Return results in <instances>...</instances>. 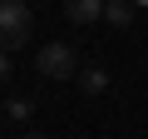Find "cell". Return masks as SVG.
Returning a JSON list of instances; mask_svg holds the SVG:
<instances>
[{
	"label": "cell",
	"mask_w": 148,
	"mask_h": 139,
	"mask_svg": "<svg viewBox=\"0 0 148 139\" xmlns=\"http://www.w3.org/2000/svg\"><path fill=\"white\" fill-rule=\"evenodd\" d=\"M79 90L84 95H104L109 90V75H104V70H84V75H79Z\"/></svg>",
	"instance_id": "cell-5"
},
{
	"label": "cell",
	"mask_w": 148,
	"mask_h": 139,
	"mask_svg": "<svg viewBox=\"0 0 148 139\" xmlns=\"http://www.w3.org/2000/svg\"><path fill=\"white\" fill-rule=\"evenodd\" d=\"M0 80H10V50H0Z\"/></svg>",
	"instance_id": "cell-7"
},
{
	"label": "cell",
	"mask_w": 148,
	"mask_h": 139,
	"mask_svg": "<svg viewBox=\"0 0 148 139\" xmlns=\"http://www.w3.org/2000/svg\"><path fill=\"white\" fill-rule=\"evenodd\" d=\"M35 70H40L45 80H74V75H79V55H74L64 40H49L35 55Z\"/></svg>",
	"instance_id": "cell-2"
},
{
	"label": "cell",
	"mask_w": 148,
	"mask_h": 139,
	"mask_svg": "<svg viewBox=\"0 0 148 139\" xmlns=\"http://www.w3.org/2000/svg\"><path fill=\"white\" fill-rule=\"evenodd\" d=\"M133 15H138L133 0H104V20H109V25H128Z\"/></svg>",
	"instance_id": "cell-4"
},
{
	"label": "cell",
	"mask_w": 148,
	"mask_h": 139,
	"mask_svg": "<svg viewBox=\"0 0 148 139\" xmlns=\"http://www.w3.org/2000/svg\"><path fill=\"white\" fill-rule=\"evenodd\" d=\"M35 30V15L25 0H0V50H20Z\"/></svg>",
	"instance_id": "cell-1"
},
{
	"label": "cell",
	"mask_w": 148,
	"mask_h": 139,
	"mask_svg": "<svg viewBox=\"0 0 148 139\" xmlns=\"http://www.w3.org/2000/svg\"><path fill=\"white\" fill-rule=\"evenodd\" d=\"M64 15L74 25H94V20H104V0H64Z\"/></svg>",
	"instance_id": "cell-3"
},
{
	"label": "cell",
	"mask_w": 148,
	"mask_h": 139,
	"mask_svg": "<svg viewBox=\"0 0 148 139\" xmlns=\"http://www.w3.org/2000/svg\"><path fill=\"white\" fill-rule=\"evenodd\" d=\"M25 139H49V134H25Z\"/></svg>",
	"instance_id": "cell-8"
},
{
	"label": "cell",
	"mask_w": 148,
	"mask_h": 139,
	"mask_svg": "<svg viewBox=\"0 0 148 139\" xmlns=\"http://www.w3.org/2000/svg\"><path fill=\"white\" fill-rule=\"evenodd\" d=\"M30 109H35L30 99H10V104H5V114H10V119H30Z\"/></svg>",
	"instance_id": "cell-6"
}]
</instances>
